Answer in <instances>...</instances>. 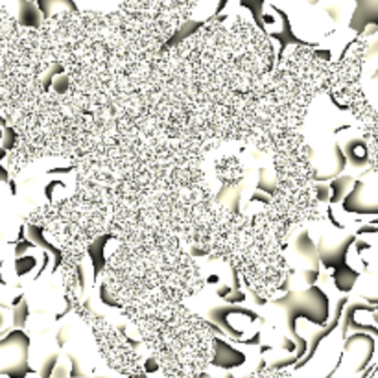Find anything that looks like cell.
Instances as JSON below:
<instances>
[{
    "label": "cell",
    "instance_id": "6da1fadb",
    "mask_svg": "<svg viewBox=\"0 0 378 378\" xmlns=\"http://www.w3.org/2000/svg\"><path fill=\"white\" fill-rule=\"evenodd\" d=\"M360 118L365 124V137L369 138V153L371 161L378 164V111H375L371 105L360 115Z\"/></svg>",
    "mask_w": 378,
    "mask_h": 378
},
{
    "label": "cell",
    "instance_id": "7a4b0ae2",
    "mask_svg": "<svg viewBox=\"0 0 378 378\" xmlns=\"http://www.w3.org/2000/svg\"><path fill=\"white\" fill-rule=\"evenodd\" d=\"M15 267H17L18 275H28V273H30V271L35 267V258H32V257L17 258V264H15Z\"/></svg>",
    "mask_w": 378,
    "mask_h": 378
}]
</instances>
